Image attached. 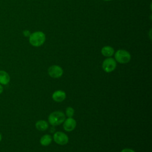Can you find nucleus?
<instances>
[{"instance_id": "nucleus-1", "label": "nucleus", "mask_w": 152, "mask_h": 152, "mask_svg": "<svg viewBox=\"0 0 152 152\" xmlns=\"http://www.w3.org/2000/svg\"><path fill=\"white\" fill-rule=\"evenodd\" d=\"M46 39L44 33L40 31H35L30 34L29 36V43L33 46L38 47L42 45Z\"/></svg>"}, {"instance_id": "nucleus-2", "label": "nucleus", "mask_w": 152, "mask_h": 152, "mask_svg": "<svg viewBox=\"0 0 152 152\" xmlns=\"http://www.w3.org/2000/svg\"><path fill=\"white\" fill-rule=\"evenodd\" d=\"M65 119V114L61 111H55L51 113L48 117L49 124L53 126L61 124Z\"/></svg>"}, {"instance_id": "nucleus-3", "label": "nucleus", "mask_w": 152, "mask_h": 152, "mask_svg": "<svg viewBox=\"0 0 152 152\" xmlns=\"http://www.w3.org/2000/svg\"><path fill=\"white\" fill-rule=\"evenodd\" d=\"M115 58L119 63L126 64L131 60V55L128 51L120 49L115 52Z\"/></svg>"}, {"instance_id": "nucleus-4", "label": "nucleus", "mask_w": 152, "mask_h": 152, "mask_svg": "<svg viewBox=\"0 0 152 152\" xmlns=\"http://www.w3.org/2000/svg\"><path fill=\"white\" fill-rule=\"evenodd\" d=\"M116 67V61L112 58H108L104 59L102 64L103 69L106 72H112Z\"/></svg>"}, {"instance_id": "nucleus-5", "label": "nucleus", "mask_w": 152, "mask_h": 152, "mask_svg": "<svg viewBox=\"0 0 152 152\" xmlns=\"http://www.w3.org/2000/svg\"><path fill=\"white\" fill-rule=\"evenodd\" d=\"M54 141L59 145H65L68 142V136L62 132L57 131L56 132L53 137Z\"/></svg>"}, {"instance_id": "nucleus-6", "label": "nucleus", "mask_w": 152, "mask_h": 152, "mask_svg": "<svg viewBox=\"0 0 152 152\" xmlns=\"http://www.w3.org/2000/svg\"><path fill=\"white\" fill-rule=\"evenodd\" d=\"M48 74L52 78H58L61 77L63 74L62 68L58 65H52L50 66L48 70Z\"/></svg>"}, {"instance_id": "nucleus-7", "label": "nucleus", "mask_w": 152, "mask_h": 152, "mask_svg": "<svg viewBox=\"0 0 152 152\" xmlns=\"http://www.w3.org/2000/svg\"><path fill=\"white\" fill-rule=\"evenodd\" d=\"M76 125L77 122L74 119H73L72 118H68L66 119H65V121H64L63 127L66 131L70 132L75 129V128L76 127Z\"/></svg>"}, {"instance_id": "nucleus-8", "label": "nucleus", "mask_w": 152, "mask_h": 152, "mask_svg": "<svg viewBox=\"0 0 152 152\" xmlns=\"http://www.w3.org/2000/svg\"><path fill=\"white\" fill-rule=\"evenodd\" d=\"M52 97L56 102H62L66 97V93L63 90H56L52 94Z\"/></svg>"}, {"instance_id": "nucleus-9", "label": "nucleus", "mask_w": 152, "mask_h": 152, "mask_svg": "<svg viewBox=\"0 0 152 152\" xmlns=\"http://www.w3.org/2000/svg\"><path fill=\"white\" fill-rule=\"evenodd\" d=\"M10 81V76L5 71H0V84L1 85H7Z\"/></svg>"}, {"instance_id": "nucleus-10", "label": "nucleus", "mask_w": 152, "mask_h": 152, "mask_svg": "<svg viewBox=\"0 0 152 152\" xmlns=\"http://www.w3.org/2000/svg\"><path fill=\"white\" fill-rule=\"evenodd\" d=\"M101 52L103 56L106 57H110L114 54V49L111 46H106L102 48Z\"/></svg>"}, {"instance_id": "nucleus-11", "label": "nucleus", "mask_w": 152, "mask_h": 152, "mask_svg": "<svg viewBox=\"0 0 152 152\" xmlns=\"http://www.w3.org/2000/svg\"><path fill=\"white\" fill-rule=\"evenodd\" d=\"M36 128L37 129L40 131H45L48 129V124L46 121L44 120H39L36 122L35 124Z\"/></svg>"}, {"instance_id": "nucleus-12", "label": "nucleus", "mask_w": 152, "mask_h": 152, "mask_svg": "<svg viewBox=\"0 0 152 152\" xmlns=\"http://www.w3.org/2000/svg\"><path fill=\"white\" fill-rule=\"evenodd\" d=\"M52 140V137L49 134H46L41 137L40 140V142L43 146H48L51 143Z\"/></svg>"}, {"instance_id": "nucleus-13", "label": "nucleus", "mask_w": 152, "mask_h": 152, "mask_svg": "<svg viewBox=\"0 0 152 152\" xmlns=\"http://www.w3.org/2000/svg\"><path fill=\"white\" fill-rule=\"evenodd\" d=\"M65 112H66V116H67L68 118H72V117L73 116L74 114V109L72 107L69 106V107H68L66 109Z\"/></svg>"}, {"instance_id": "nucleus-14", "label": "nucleus", "mask_w": 152, "mask_h": 152, "mask_svg": "<svg viewBox=\"0 0 152 152\" xmlns=\"http://www.w3.org/2000/svg\"><path fill=\"white\" fill-rule=\"evenodd\" d=\"M30 34H31L30 32L28 30H24V31H23V34H24V36H26V37H28V36H30Z\"/></svg>"}, {"instance_id": "nucleus-15", "label": "nucleus", "mask_w": 152, "mask_h": 152, "mask_svg": "<svg viewBox=\"0 0 152 152\" xmlns=\"http://www.w3.org/2000/svg\"><path fill=\"white\" fill-rule=\"evenodd\" d=\"M121 152H135V151L131 148H124Z\"/></svg>"}, {"instance_id": "nucleus-16", "label": "nucleus", "mask_w": 152, "mask_h": 152, "mask_svg": "<svg viewBox=\"0 0 152 152\" xmlns=\"http://www.w3.org/2000/svg\"><path fill=\"white\" fill-rule=\"evenodd\" d=\"M3 90H4L3 87H2V86L0 84V94L3 92Z\"/></svg>"}, {"instance_id": "nucleus-17", "label": "nucleus", "mask_w": 152, "mask_h": 152, "mask_svg": "<svg viewBox=\"0 0 152 152\" xmlns=\"http://www.w3.org/2000/svg\"><path fill=\"white\" fill-rule=\"evenodd\" d=\"M2 135L1 133L0 132V142H1V140H2Z\"/></svg>"}, {"instance_id": "nucleus-18", "label": "nucleus", "mask_w": 152, "mask_h": 152, "mask_svg": "<svg viewBox=\"0 0 152 152\" xmlns=\"http://www.w3.org/2000/svg\"><path fill=\"white\" fill-rule=\"evenodd\" d=\"M104 1H110V0H104Z\"/></svg>"}]
</instances>
